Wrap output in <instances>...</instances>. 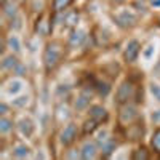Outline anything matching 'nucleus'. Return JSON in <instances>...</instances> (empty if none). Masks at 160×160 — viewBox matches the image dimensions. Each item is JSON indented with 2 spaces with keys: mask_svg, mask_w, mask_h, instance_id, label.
I'll list each match as a JSON object with an SVG mask.
<instances>
[{
  "mask_svg": "<svg viewBox=\"0 0 160 160\" xmlns=\"http://www.w3.org/2000/svg\"><path fill=\"white\" fill-rule=\"evenodd\" d=\"M152 146H155V148L158 149V152H160V130L155 133V138L152 139Z\"/></svg>",
  "mask_w": 160,
  "mask_h": 160,
  "instance_id": "nucleus-2",
  "label": "nucleus"
},
{
  "mask_svg": "<svg viewBox=\"0 0 160 160\" xmlns=\"http://www.w3.org/2000/svg\"><path fill=\"white\" fill-rule=\"evenodd\" d=\"M136 47H138L136 42H133V43H131V47H130L131 50H130V55H127V59H135V55L138 53V48H136Z\"/></svg>",
  "mask_w": 160,
  "mask_h": 160,
  "instance_id": "nucleus-1",
  "label": "nucleus"
}]
</instances>
